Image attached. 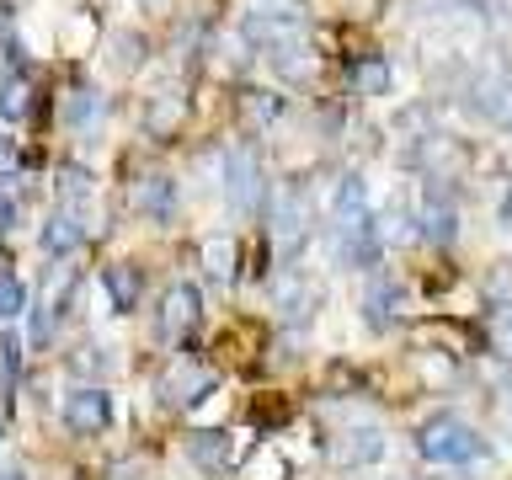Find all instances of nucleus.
Wrapping results in <instances>:
<instances>
[{
  "mask_svg": "<svg viewBox=\"0 0 512 480\" xmlns=\"http://www.w3.org/2000/svg\"><path fill=\"white\" fill-rule=\"evenodd\" d=\"M326 235H331V256L342 267H368L379 262V208L368 198V182L358 171H347L331 187V214H326Z\"/></svg>",
  "mask_w": 512,
  "mask_h": 480,
  "instance_id": "f257e3e1",
  "label": "nucleus"
},
{
  "mask_svg": "<svg viewBox=\"0 0 512 480\" xmlns=\"http://www.w3.org/2000/svg\"><path fill=\"white\" fill-rule=\"evenodd\" d=\"M416 454L427 464H480V459H491V443L459 411H438L416 427Z\"/></svg>",
  "mask_w": 512,
  "mask_h": 480,
  "instance_id": "f03ea898",
  "label": "nucleus"
},
{
  "mask_svg": "<svg viewBox=\"0 0 512 480\" xmlns=\"http://www.w3.org/2000/svg\"><path fill=\"white\" fill-rule=\"evenodd\" d=\"M240 27H246V38L262 48V54H283V48L294 43H310L304 38V6L299 0H251L246 16H240Z\"/></svg>",
  "mask_w": 512,
  "mask_h": 480,
  "instance_id": "7ed1b4c3",
  "label": "nucleus"
},
{
  "mask_svg": "<svg viewBox=\"0 0 512 480\" xmlns=\"http://www.w3.org/2000/svg\"><path fill=\"white\" fill-rule=\"evenodd\" d=\"M224 192H230L235 214H256L267 203V171H262L256 144H230L224 150Z\"/></svg>",
  "mask_w": 512,
  "mask_h": 480,
  "instance_id": "20e7f679",
  "label": "nucleus"
},
{
  "mask_svg": "<svg viewBox=\"0 0 512 480\" xmlns=\"http://www.w3.org/2000/svg\"><path fill=\"white\" fill-rule=\"evenodd\" d=\"M416 235L432 240V246H448L459 235V198L448 187V176L427 171L422 176V203H416Z\"/></svg>",
  "mask_w": 512,
  "mask_h": 480,
  "instance_id": "39448f33",
  "label": "nucleus"
},
{
  "mask_svg": "<svg viewBox=\"0 0 512 480\" xmlns=\"http://www.w3.org/2000/svg\"><path fill=\"white\" fill-rule=\"evenodd\" d=\"M464 96H470V107L486 123H496V128L512 134V59L480 64V70L470 75V86H464Z\"/></svg>",
  "mask_w": 512,
  "mask_h": 480,
  "instance_id": "423d86ee",
  "label": "nucleus"
},
{
  "mask_svg": "<svg viewBox=\"0 0 512 480\" xmlns=\"http://www.w3.org/2000/svg\"><path fill=\"white\" fill-rule=\"evenodd\" d=\"M384 454H390V438H384L379 422H347L331 438V459L342 464V470H374Z\"/></svg>",
  "mask_w": 512,
  "mask_h": 480,
  "instance_id": "0eeeda50",
  "label": "nucleus"
},
{
  "mask_svg": "<svg viewBox=\"0 0 512 480\" xmlns=\"http://www.w3.org/2000/svg\"><path fill=\"white\" fill-rule=\"evenodd\" d=\"M406 315H411V288L400 278H390V272H374L363 288V320L374 331H395Z\"/></svg>",
  "mask_w": 512,
  "mask_h": 480,
  "instance_id": "6e6552de",
  "label": "nucleus"
},
{
  "mask_svg": "<svg viewBox=\"0 0 512 480\" xmlns=\"http://www.w3.org/2000/svg\"><path fill=\"white\" fill-rule=\"evenodd\" d=\"M70 294H75V267H54L43 278V294H38V310H32V342H48V336H54V326L64 320V310H70Z\"/></svg>",
  "mask_w": 512,
  "mask_h": 480,
  "instance_id": "1a4fd4ad",
  "label": "nucleus"
},
{
  "mask_svg": "<svg viewBox=\"0 0 512 480\" xmlns=\"http://www.w3.org/2000/svg\"><path fill=\"white\" fill-rule=\"evenodd\" d=\"M272 310H278L288 326H304L315 310H320V283L310 278V272L288 267L278 283H272Z\"/></svg>",
  "mask_w": 512,
  "mask_h": 480,
  "instance_id": "9d476101",
  "label": "nucleus"
},
{
  "mask_svg": "<svg viewBox=\"0 0 512 480\" xmlns=\"http://www.w3.org/2000/svg\"><path fill=\"white\" fill-rule=\"evenodd\" d=\"M203 395H214V374L192 358H176L160 374V406H198Z\"/></svg>",
  "mask_w": 512,
  "mask_h": 480,
  "instance_id": "9b49d317",
  "label": "nucleus"
},
{
  "mask_svg": "<svg viewBox=\"0 0 512 480\" xmlns=\"http://www.w3.org/2000/svg\"><path fill=\"white\" fill-rule=\"evenodd\" d=\"M64 427L80 432V438H91V432H107V427H112V400H107V390H96V384H80V390L64 395Z\"/></svg>",
  "mask_w": 512,
  "mask_h": 480,
  "instance_id": "f8f14e48",
  "label": "nucleus"
},
{
  "mask_svg": "<svg viewBox=\"0 0 512 480\" xmlns=\"http://www.w3.org/2000/svg\"><path fill=\"white\" fill-rule=\"evenodd\" d=\"M198 288H192V283H171L166 288V299H160V342H187V336H192V326H198Z\"/></svg>",
  "mask_w": 512,
  "mask_h": 480,
  "instance_id": "ddd939ff",
  "label": "nucleus"
},
{
  "mask_svg": "<svg viewBox=\"0 0 512 480\" xmlns=\"http://www.w3.org/2000/svg\"><path fill=\"white\" fill-rule=\"evenodd\" d=\"M86 235H91V224H86V208H70V203H59L54 214H48V224H43V235H38V246H43V256H70L75 246H86Z\"/></svg>",
  "mask_w": 512,
  "mask_h": 480,
  "instance_id": "4468645a",
  "label": "nucleus"
},
{
  "mask_svg": "<svg viewBox=\"0 0 512 480\" xmlns=\"http://www.w3.org/2000/svg\"><path fill=\"white\" fill-rule=\"evenodd\" d=\"M128 208L144 219H155V224H166L176 214V182L166 171H150V176H139L134 192H128Z\"/></svg>",
  "mask_w": 512,
  "mask_h": 480,
  "instance_id": "2eb2a0df",
  "label": "nucleus"
},
{
  "mask_svg": "<svg viewBox=\"0 0 512 480\" xmlns=\"http://www.w3.org/2000/svg\"><path fill=\"white\" fill-rule=\"evenodd\" d=\"M182 118H187V91H182V86H160V91H150V102H144V134L166 139Z\"/></svg>",
  "mask_w": 512,
  "mask_h": 480,
  "instance_id": "dca6fc26",
  "label": "nucleus"
},
{
  "mask_svg": "<svg viewBox=\"0 0 512 480\" xmlns=\"http://www.w3.org/2000/svg\"><path fill=\"white\" fill-rule=\"evenodd\" d=\"M102 283H107V294H112V310H134L139 304V294H144V272L134 267V262H112V267H102Z\"/></svg>",
  "mask_w": 512,
  "mask_h": 480,
  "instance_id": "f3484780",
  "label": "nucleus"
},
{
  "mask_svg": "<svg viewBox=\"0 0 512 480\" xmlns=\"http://www.w3.org/2000/svg\"><path fill=\"white\" fill-rule=\"evenodd\" d=\"M235 262H240L235 235H208L203 240V267H208V278H214V283H230L235 278Z\"/></svg>",
  "mask_w": 512,
  "mask_h": 480,
  "instance_id": "a211bd4d",
  "label": "nucleus"
},
{
  "mask_svg": "<svg viewBox=\"0 0 512 480\" xmlns=\"http://www.w3.org/2000/svg\"><path fill=\"white\" fill-rule=\"evenodd\" d=\"M187 454L203 464V470H230V432H192Z\"/></svg>",
  "mask_w": 512,
  "mask_h": 480,
  "instance_id": "6ab92c4d",
  "label": "nucleus"
},
{
  "mask_svg": "<svg viewBox=\"0 0 512 480\" xmlns=\"http://www.w3.org/2000/svg\"><path fill=\"white\" fill-rule=\"evenodd\" d=\"M390 80H395L390 59H363V64H352V86H358L363 96H384V91H390Z\"/></svg>",
  "mask_w": 512,
  "mask_h": 480,
  "instance_id": "aec40b11",
  "label": "nucleus"
},
{
  "mask_svg": "<svg viewBox=\"0 0 512 480\" xmlns=\"http://www.w3.org/2000/svg\"><path fill=\"white\" fill-rule=\"evenodd\" d=\"M0 118L6 123L27 118V80H22V70H11L6 80H0Z\"/></svg>",
  "mask_w": 512,
  "mask_h": 480,
  "instance_id": "412c9836",
  "label": "nucleus"
},
{
  "mask_svg": "<svg viewBox=\"0 0 512 480\" xmlns=\"http://www.w3.org/2000/svg\"><path fill=\"white\" fill-rule=\"evenodd\" d=\"M139 64H144V32H118V38H112V70L134 75Z\"/></svg>",
  "mask_w": 512,
  "mask_h": 480,
  "instance_id": "4be33fe9",
  "label": "nucleus"
},
{
  "mask_svg": "<svg viewBox=\"0 0 512 480\" xmlns=\"http://www.w3.org/2000/svg\"><path fill=\"white\" fill-rule=\"evenodd\" d=\"M96 118H102V96H96L91 86L70 91V102H64V123H70V128H91Z\"/></svg>",
  "mask_w": 512,
  "mask_h": 480,
  "instance_id": "5701e85b",
  "label": "nucleus"
},
{
  "mask_svg": "<svg viewBox=\"0 0 512 480\" xmlns=\"http://www.w3.org/2000/svg\"><path fill=\"white\" fill-rule=\"evenodd\" d=\"M406 240H416L406 208H384L379 214V246H406Z\"/></svg>",
  "mask_w": 512,
  "mask_h": 480,
  "instance_id": "b1692460",
  "label": "nucleus"
},
{
  "mask_svg": "<svg viewBox=\"0 0 512 480\" xmlns=\"http://www.w3.org/2000/svg\"><path fill=\"white\" fill-rule=\"evenodd\" d=\"M59 198L80 208V198H91V171H80V166H64L59 171Z\"/></svg>",
  "mask_w": 512,
  "mask_h": 480,
  "instance_id": "393cba45",
  "label": "nucleus"
},
{
  "mask_svg": "<svg viewBox=\"0 0 512 480\" xmlns=\"http://www.w3.org/2000/svg\"><path fill=\"white\" fill-rule=\"evenodd\" d=\"M22 304H27V288L16 272H0V320H16L22 315Z\"/></svg>",
  "mask_w": 512,
  "mask_h": 480,
  "instance_id": "a878e982",
  "label": "nucleus"
},
{
  "mask_svg": "<svg viewBox=\"0 0 512 480\" xmlns=\"http://www.w3.org/2000/svg\"><path fill=\"white\" fill-rule=\"evenodd\" d=\"M278 112H283V102H278L272 91H251V96H246V118H256V123H272Z\"/></svg>",
  "mask_w": 512,
  "mask_h": 480,
  "instance_id": "bb28decb",
  "label": "nucleus"
},
{
  "mask_svg": "<svg viewBox=\"0 0 512 480\" xmlns=\"http://www.w3.org/2000/svg\"><path fill=\"white\" fill-rule=\"evenodd\" d=\"M491 336H496V347L512 352V299L496 304V315H491Z\"/></svg>",
  "mask_w": 512,
  "mask_h": 480,
  "instance_id": "cd10ccee",
  "label": "nucleus"
},
{
  "mask_svg": "<svg viewBox=\"0 0 512 480\" xmlns=\"http://www.w3.org/2000/svg\"><path fill=\"white\" fill-rule=\"evenodd\" d=\"M283 470H288V464L272 454V448H262V454H256V464H251V480H283Z\"/></svg>",
  "mask_w": 512,
  "mask_h": 480,
  "instance_id": "c85d7f7f",
  "label": "nucleus"
},
{
  "mask_svg": "<svg viewBox=\"0 0 512 480\" xmlns=\"http://www.w3.org/2000/svg\"><path fill=\"white\" fill-rule=\"evenodd\" d=\"M11 224H16V198H11V192H0V235H6Z\"/></svg>",
  "mask_w": 512,
  "mask_h": 480,
  "instance_id": "c756f323",
  "label": "nucleus"
},
{
  "mask_svg": "<svg viewBox=\"0 0 512 480\" xmlns=\"http://www.w3.org/2000/svg\"><path fill=\"white\" fill-rule=\"evenodd\" d=\"M496 224H502V230H512V182H507V192H502V203H496Z\"/></svg>",
  "mask_w": 512,
  "mask_h": 480,
  "instance_id": "7c9ffc66",
  "label": "nucleus"
},
{
  "mask_svg": "<svg viewBox=\"0 0 512 480\" xmlns=\"http://www.w3.org/2000/svg\"><path fill=\"white\" fill-rule=\"evenodd\" d=\"M11 166H16V139L0 134V171H11Z\"/></svg>",
  "mask_w": 512,
  "mask_h": 480,
  "instance_id": "2f4dec72",
  "label": "nucleus"
},
{
  "mask_svg": "<svg viewBox=\"0 0 512 480\" xmlns=\"http://www.w3.org/2000/svg\"><path fill=\"white\" fill-rule=\"evenodd\" d=\"M0 480H27V470L16 459H6V464H0Z\"/></svg>",
  "mask_w": 512,
  "mask_h": 480,
  "instance_id": "473e14b6",
  "label": "nucleus"
},
{
  "mask_svg": "<svg viewBox=\"0 0 512 480\" xmlns=\"http://www.w3.org/2000/svg\"><path fill=\"white\" fill-rule=\"evenodd\" d=\"M0 432H6V422H0Z\"/></svg>",
  "mask_w": 512,
  "mask_h": 480,
  "instance_id": "72a5a7b5",
  "label": "nucleus"
}]
</instances>
